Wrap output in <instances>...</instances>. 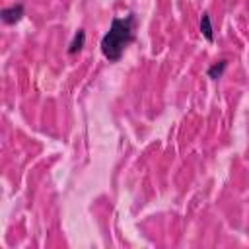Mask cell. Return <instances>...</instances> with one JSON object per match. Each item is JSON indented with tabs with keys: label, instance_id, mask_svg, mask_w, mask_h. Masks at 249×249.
<instances>
[{
	"label": "cell",
	"instance_id": "obj_1",
	"mask_svg": "<svg viewBox=\"0 0 249 249\" xmlns=\"http://www.w3.org/2000/svg\"><path fill=\"white\" fill-rule=\"evenodd\" d=\"M134 27H136L134 14H128L126 18H113L109 31L101 37V53L107 60L111 62L121 60L124 49L134 41Z\"/></svg>",
	"mask_w": 249,
	"mask_h": 249
},
{
	"label": "cell",
	"instance_id": "obj_2",
	"mask_svg": "<svg viewBox=\"0 0 249 249\" xmlns=\"http://www.w3.org/2000/svg\"><path fill=\"white\" fill-rule=\"evenodd\" d=\"M0 18L6 25H12V23H18L21 18H23V4H14V6H8L0 12Z\"/></svg>",
	"mask_w": 249,
	"mask_h": 249
},
{
	"label": "cell",
	"instance_id": "obj_3",
	"mask_svg": "<svg viewBox=\"0 0 249 249\" xmlns=\"http://www.w3.org/2000/svg\"><path fill=\"white\" fill-rule=\"evenodd\" d=\"M84 43H86V31H84V29H78V31L74 33L72 43L68 45V54H76V53H80V51L84 49Z\"/></svg>",
	"mask_w": 249,
	"mask_h": 249
},
{
	"label": "cell",
	"instance_id": "obj_4",
	"mask_svg": "<svg viewBox=\"0 0 249 249\" xmlns=\"http://www.w3.org/2000/svg\"><path fill=\"white\" fill-rule=\"evenodd\" d=\"M200 33L204 35L206 41H214V29H212V21L208 14H202L200 18Z\"/></svg>",
	"mask_w": 249,
	"mask_h": 249
},
{
	"label": "cell",
	"instance_id": "obj_5",
	"mask_svg": "<svg viewBox=\"0 0 249 249\" xmlns=\"http://www.w3.org/2000/svg\"><path fill=\"white\" fill-rule=\"evenodd\" d=\"M226 68H228V60H218V62H214V64L206 70V74H208V78L218 80V78H222V76H224Z\"/></svg>",
	"mask_w": 249,
	"mask_h": 249
}]
</instances>
